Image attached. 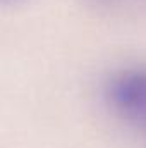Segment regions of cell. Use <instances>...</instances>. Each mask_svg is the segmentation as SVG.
<instances>
[{
  "mask_svg": "<svg viewBox=\"0 0 146 148\" xmlns=\"http://www.w3.org/2000/svg\"><path fill=\"white\" fill-rule=\"evenodd\" d=\"M108 110L146 141V62H126L113 67L102 83Z\"/></svg>",
  "mask_w": 146,
  "mask_h": 148,
  "instance_id": "obj_1",
  "label": "cell"
},
{
  "mask_svg": "<svg viewBox=\"0 0 146 148\" xmlns=\"http://www.w3.org/2000/svg\"><path fill=\"white\" fill-rule=\"evenodd\" d=\"M98 3H126V2H131V0H95Z\"/></svg>",
  "mask_w": 146,
  "mask_h": 148,
  "instance_id": "obj_2",
  "label": "cell"
},
{
  "mask_svg": "<svg viewBox=\"0 0 146 148\" xmlns=\"http://www.w3.org/2000/svg\"><path fill=\"white\" fill-rule=\"evenodd\" d=\"M2 2H16V0H2Z\"/></svg>",
  "mask_w": 146,
  "mask_h": 148,
  "instance_id": "obj_3",
  "label": "cell"
}]
</instances>
